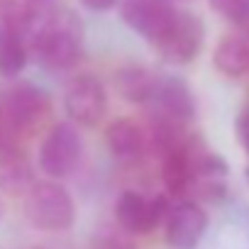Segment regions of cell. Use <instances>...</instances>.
<instances>
[{"instance_id":"cell-6","label":"cell","mask_w":249,"mask_h":249,"mask_svg":"<svg viewBox=\"0 0 249 249\" xmlns=\"http://www.w3.org/2000/svg\"><path fill=\"white\" fill-rule=\"evenodd\" d=\"M171 210V203L166 196H154L147 198L135 191H124L117 198L115 205V217L122 232L127 234H149L157 230L161 222H166Z\"/></svg>"},{"instance_id":"cell-4","label":"cell","mask_w":249,"mask_h":249,"mask_svg":"<svg viewBox=\"0 0 249 249\" xmlns=\"http://www.w3.org/2000/svg\"><path fill=\"white\" fill-rule=\"evenodd\" d=\"M203 37H205V25L198 15L186 13V10H176L171 25L166 27V32L154 42L159 56L169 64L183 66L191 64L203 47Z\"/></svg>"},{"instance_id":"cell-19","label":"cell","mask_w":249,"mask_h":249,"mask_svg":"<svg viewBox=\"0 0 249 249\" xmlns=\"http://www.w3.org/2000/svg\"><path fill=\"white\" fill-rule=\"evenodd\" d=\"M3 215H5V205H3V198H0V220H3Z\"/></svg>"},{"instance_id":"cell-8","label":"cell","mask_w":249,"mask_h":249,"mask_svg":"<svg viewBox=\"0 0 249 249\" xmlns=\"http://www.w3.org/2000/svg\"><path fill=\"white\" fill-rule=\"evenodd\" d=\"M208 230V213L196 200H178L166 217V242L174 249H196Z\"/></svg>"},{"instance_id":"cell-5","label":"cell","mask_w":249,"mask_h":249,"mask_svg":"<svg viewBox=\"0 0 249 249\" xmlns=\"http://www.w3.org/2000/svg\"><path fill=\"white\" fill-rule=\"evenodd\" d=\"M64 110L71 122L81 127H95L107 110V93L98 76L78 73L64 88Z\"/></svg>"},{"instance_id":"cell-2","label":"cell","mask_w":249,"mask_h":249,"mask_svg":"<svg viewBox=\"0 0 249 249\" xmlns=\"http://www.w3.org/2000/svg\"><path fill=\"white\" fill-rule=\"evenodd\" d=\"M47 117H49V95L32 83L13 86L5 93L3 105H0V124L8 132L18 135L20 140L32 137Z\"/></svg>"},{"instance_id":"cell-15","label":"cell","mask_w":249,"mask_h":249,"mask_svg":"<svg viewBox=\"0 0 249 249\" xmlns=\"http://www.w3.org/2000/svg\"><path fill=\"white\" fill-rule=\"evenodd\" d=\"M127 234V232H124ZM120 234V232H112V230H103L95 239H93V249H135V244Z\"/></svg>"},{"instance_id":"cell-7","label":"cell","mask_w":249,"mask_h":249,"mask_svg":"<svg viewBox=\"0 0 249 249\" xmlns=\"http://www.w3.org/2000/svg\"><path fill=\"white\" fill-rule=\"evenodd\" d=\"M176 15L174 0H120V18L152 44L166 32Z\"/></svg>"},{"instance_id":"cell-17","label":"cell","mask_w":249,"mask_h":249,"mask_svg":"<svg viewBox=\"0 0 249 249\" xmlns=\"http://www.w3.org/2000/svg\"><path fill=\"white\" fill-rule=\"evenodd\" d=\"M78 3L90 13H107L115 5H120V0H78Z\"/></svg>"},{"instance_id":"cell-3","label":"cell","mask_w":249,"mask_h":249,"mask_svg":"<svg viewBox=\"0 0 249 249\" xmlns=\"http://www.w3.org/2000/svg\"><path fill=\"white\" fill-rule=\"evenodd\" d=\"M81 135L71 122H59L44 135L39 144V169L49 178H66L81 161Z\"/></svg>"},{"instance_id":"cell-9","label":"cell","mask_w":249,"mask_h":249,"mask_svg":"<svg viewBox=\"0 0 249 249\" xmlns=\"http://www.w3.org/2000/svg\"><path fill=\"white\" fill-rule=\"evenodd\" d=\"M157 107V115L169 117L174 122H191L196 117V98L191 86L178 76H159V86L154 90V98L149 100Z\"/></svg>"},{"instance_id":"cell-13","label":"cell","mask_w":249,"mask_h":249,"mask_svg":"<svg viewBox=\"0 0 249 249\" xmlns=\"http://www.w3.org/2000/svg\"><path fill=\"white\" fill-rule=\"evenodd\" d=\"M213 64L220 73L230 78H239L249 73V37L247 35H227L217 42Z\"/></svg>"},{"instance_id":"cell-20","label":"cell","mask_w":249,"mask_h":249,"mask_svg":"<svg viewBox=\"0 0 249 249\" xmlns=\"http://www.w3.org/2000/svg\"><path fill=\"white\" fill-rule=\"evenodd\" d=\"M183 3H186V0H183Z\"/></svg>"},{"instance_id":"cell-11","label":"cell","mask_w":249,"mask_h":249,"mask_svg":"<svg viewBox=\"0 0 249 249\" xmlns=\"http://www.w3.org/2000/svg\"><path fill=\"white\" fill-rule=\"evenodd\" d=\"M105 142L110 154L122 161H135L149 149V135L132 117H120L110 122L105 130Z\"/></svg>"},{"instance_id":"cell-16","label":"cell","mask_w":249,"mask_h":249,"mask_svg":"<svg viewBox=\"0 0 249 249\" xmlns=\"http://www.w3.org/2000/svg\"><path fill=\"white\" fill-rule=\"evenodd\" d=\"M237 137H239V144L244 147V152L249 157V107H244L239 120H237Z\"/></svg>"},{"instance_id":"cell-1","label":"cell","mask_w":249,"mask_h":249,"mask_svg":"<svg viewBox=\"0 0 249 249\" xmlns=\"http://www.w3.org/2000/svg\"><path fill=\"white\" fill-rule=\"evenodd\" d=\"M25 217L35 230L64 232L76 220V205L71 193L56 181H35L25 193Z\"/></svg>"},{"instance_id":"cell-12","label":"cell","mask_w":249,"mask_h":249,"mask_svg":"<svg viewBox=\"0 0 249 249\" xmlns=\"http://www.w3.org/2000/svg\"><path fill=\"white\" fill-rule=\"evenodd\" d=\"M112 83H115V90L122 100L142 105V103H149L154 98V90L159 86V76L152 73L147 66L127 64V66L115 71Z\"/></svg>"},{"instance_id":"cell-18","label":"cell","mask_w":249,"mask_h":249,"mask_svg":"<svg viewBox=\"0 0 249 249\" xmlns=\"http://www.w3.org/2000/svg\"><path fill=\"white\" fill-rule=\"evenodd\" d=\"M237 27L242 30V35H247V37H249V10H247V13H244V15L237 20Z\"/></svg>"},{"instance_id":"cell-14","label":"cell","mask_w":249,"mask_h":249,"mask_svg":"<svg viewBox=\"0 0 249 249\" xmlns=\"http://www.w3.org/2000/svg\"><path fill=\"white\" fill-rule=\"evenodd\" d=\"M208 3H210V8H213L215 13H220L222 18L232 20L234 25H237V20L249 10V0H208Z\"/></svg>"},{"instance_id":"cell-10","label":"cell","mask_w":249,"mask_h":249,"mask_svg":"<svg viewBox=\"0 0 249 249\" xmlns=\"http://www.w3.org/2000/svg\"><path fill=\"white\" fill-rule=\"evenodd\" d=\"M161 181L166 186V193L174 198H183L186 193L193 191L196 181V169H193V142L186 140L161 157Z\"/></svg>"}]
</instances>
